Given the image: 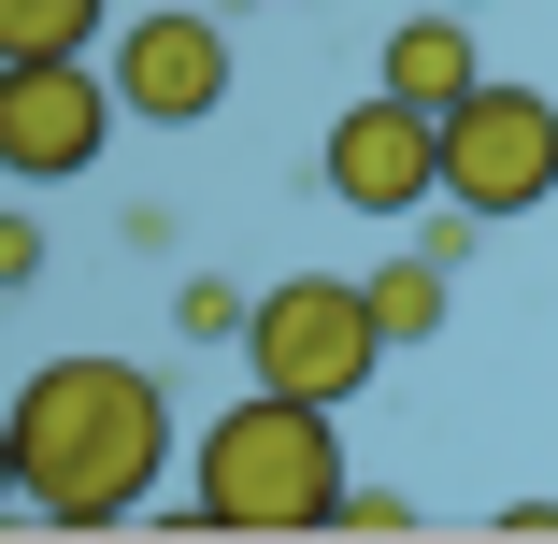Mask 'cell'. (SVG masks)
Masks as SVG:
<instances>
[{
    "label": "cell",
    "instance_id": "obj_1",
    "mask_svg": "<svg viewBox=\"0 0 558 544\" xmlns=\"http://www.w3.org/2000/svg\"><path fill=\"white\" fill-rule=\"evenodd\" d=\"M172 459V387L144 359H44L0 415V487L44 530H130Z\"/></svg>",
    "mask_w": 558,
    "mask_h": 544
},
{
    "label": "cell",
    "instance_id": "obj_2",
    "mask_svg": "<svg viewBox=\"0 0 558 544\" xmlns=\"http://www.w3.org/2000/svg\"><path fill=\"white\" fill-rule=\"evenodd\" d=\"M344 430L329 401H287V387H244L230 415L186 445V516L201 530H244V544H287V530H344Z\"/></svg>",
    "mask_w": 558,
    "mask_h": 544
},
{
    "label": "cell",
    "instance_id": "obj_3",
    "mask_svg": "<svg viewBox=\"0 0 558 544\" xmlns=\"http://www.w3.org/2000/svg\"><path fill=\"white\" fill-rule=\"evenodd\" d=\"M244 373H258V387H287V401H329V415H344V401L387 373V315H373V273H359V287H344V273H287V287H258Z\"/></svg>",
    "mask_w": 558,
    "mask_h": 544
},
{
    "label": "cell",
    "instance_id": "obj_4",
    "mask_svg": "<svg viewBox=\"0 0 558 544\" xmlns=\"http://www.w3.org/2000/svg\"><path fill=\"white\" fill-rule=\"evenodd\" d=\"M558 201V86L487 72L473 100H444V215H544Z\"/></svg>",
    "mask_w": 558,
    "mask_h": 544
},
{
    "label": "cell",
    "instance_id": "obj_5",
    "mask_svg": "<svg viewBox=\"0 0 558 544\" xmlns=\"http://www.w3.org/2000/svg\"><path fill=\"white\" fill-rule=\"evenodd\" d=\"M130 130L116 58H0V172L15 186H72L100 172V144Z\"/></svg>",
    "mask_w": 558,
    "mask_h": 544
},
{
    "label": "cell",
    "instance_id": "obj_6",
    "mask_svg": "<svg viewBox=\"0 0 558 544\" xmlns=\"http://www.w3.org/2000/svg\"><path fill=\"white\" fill-rule=\"evenodd\" d=\"M116 100H130V130H201L215 100H230V29L186 15V0H144V15H116Z\"/></svg>",
    "mask_w": 558,
    "mask_h": 544
},
{
    "label": "cell",
    "instance_id": "obj_7",
    "mask_svg": "<svg viewBox=\"0 0 558 544\" xmlns=\"http://www.w3.org/2000/svg\"><path fill=\"white\" fill-rule=\"evenodd\" d=\"M329 201L344 215H429L444 201V116L373 86L359 116H329Z\"/></svg>",
    "mask_w": 558,
    "mask_h": 544
},
{
    "label": "cell",
    "instance_id": "obj_8",
    "mask_svg": "<svg viewBox=\"0 0 558 544\" xmlns=\"http://www.w3.org/2000/svg\"><path fill=\"white\" fill-rule=\"evenodd\" d=\"M373 86L429 100V116H444V100H473V86H487V58H473V15H459V0H415V15L373 44Z\"/></svg>",
    "mask_w": 558,
    "mask_h": 544
},
{
    "label": "cell",
    "instance_id": "obj_9",
    "mask_svg": "<svg viewBox=\"0 0 558 544\" xmlns=\"http://www.w3.org/2000/svg\"><path fill=\"white\" fill-rule=\"evenodd\" d=\"M444 287H459V258H387L373 273V315H387V344H444Z\"/></svg>",
    "mask_w": 558,
    "mask_h": 544
},
{
    "label": "cell",
    "instance_id": "obj_10",
    "mask_svg": "<svg viewBox=\"0 0 558 544\" xmlns=\"http://www.w3.org/2000/svg\"><path fill=\"white\" fill-rule=\"evenodd\" d=\"M0 58H100V0H0Z\"/></svg>",
    "mask_w": 558,
    "mask_h": 544
},
{
    "label": "cell",
    "instance_id": "obj_11",
    "mask_svg": "<svg viewBox=\"0 0 558 544\" xmlns=\"http://www.w3.org/2000/svg\"><path fill=\"white\" fill-rule=\"evenodd\" d=\"M172 330H186V344H244V330H258V287H230V273H201V287L172 301Z\"/></svg>",
    "mask_w": 558,
    "mask_h": 544
},
{
    "label": "cell",
    "instance_id": "obj_12",
    "mask_svg": "<svg viewBox=\"0 0 558 544\" xmlns=\"http://www.w3.org/2000/svg\"><path fill=\"white\" fill-rule=\"evenodd\" d=\"M459 15H487V0H459Z\"/></svg>",
    "mask_w": 558,
    "mask_h": 544
}]
</instances>
